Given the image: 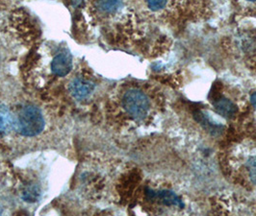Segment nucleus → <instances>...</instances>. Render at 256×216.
<instances>
[{
  "label": "nucleus",
  "instance_id": "obj_3",
  "mask_svg": "<svg viewBox=\"0 0 256 216\" xmlns=\"http://www.w3.org/2000/svg\"><path fill=\"white\" fill-rule=\"evenodd\" d=\"M94 90V85L90 80L84 78H76L70 85V91L77 100L88 98Z\"/></svg>",
  "mask_w": 256,
  "mask_h": 216
},
{
  "label": "nucleus",
  "instance_id": "obj_11",
  "mask_svg": "<svg viewBox=\"0 0 256 216\" xmlns=\"http://www.w3.org/2000/svg\"><path fill=\"white\" fill-rule=\"evenodd\" d=\"M148 6L152 11H158L166 6V0H146Z\"/></svg>",
  "mask_w": 256,
  "mask_h": 216
},
{
  "label": "nucleus",
  "instance_id": "obj_13",
  "mask_svg": "<svg viewBox=\"0 0 256 216\" xmlns=\"http://www.w3.org/2000/svg\"><path fill=\"white\" fill-rule=\"evenodd\" d=\"M250 102H252V104L254 105V107L256 108V92H254V93L252 95V97H250Z\"/></svg>",
  "mask_w": 256,
  "mask_h": 216
},
{
  "label": "nucleus",
  "instance_id": "obj_5",
  "mask_svg": "<svg viewBox=\"0 0 256 216\" xmlns=\"http://www.w3.org/2000/svg\"><path fill=\"white\" fill-rule=\"evenodd\" d=\"M214 107L218 112V115L226 118L233 117L238 111L236 105L224 97H220L214 102Z\"/></svg>",
  "mask_w": 256,
  "mask_h": 216
},
{
  "label": "nucleus",
  "instance_id": "obj_14",
  "mask_svg": "<svg viewBox=\"0 0 256 216\" xmlns=\"http://www.w3.org/2000/svg\"><path fill=\"white\" fill-rule=\"evenodd\" d=\"M248 1H252V2H254V1H256V0H248Z\"/></svg>",
  "mask_w": 256,
  "mask_h": 216
},
{
  "label": "nucleus",
  "instance_id": "obj_9",
  "mask_svg": "<svg viewBox=\"0 0 256 216\" xmlns=\"http://www.w3.org/2000/svg\"><path fill=\"white\" fill-rule=\"evenodd\" d=\"M196 119L204 126V127L208 130L209 132H218V126L215 123H212L207 116H205L202 113H198L196 114Z\"/></svg>",
  "mask_w": 256,
  "mask_h": 216
},
{
  "label": "nucleus",
  "instance_id": "obj_1",
  "mask_svg": "<svg viewBox=\"0 0 256 216\" xmlns=\"http://www.w3.org/2000/svg\"><path fill=\"white\" fill-rule=\"evenodd\" d=\"M16 126L18 132L22 136H37L44 127V115L37 107L32 105L26 106L16 116Z\"/></svg>",
  "mask_w": 256,
  "mask_h": 216
},
{
  "label": "nucleus",
  "instance_id": "obj_2",
  "mask_svg": "<svg viewBox=\"0 0 256 216\" xmlns=\"http://www.w3.org/2000/svg\"><path fill=\"white\" fill-rule=\"evenodd\" d=\"M122 107L133 118L142 119L148 113L150 101L141 90L130 89L122 97Z\"/></svg>",
  "mask_w": 256,
  "mask_h": 216
},
{
  "label": "nucleus",
  "instance_id": "obj_12",
  "mask_svg": "<svg viewBox=\"0 0 256 216\" xmlns=\"http://www.w3.org/2000/svg\"><path fill=\"white\" fill-rule=\"evenodd\" d=\"M248 166L250 168V176L254 184L256 185V157L250 159Z\"/></svg>",
  "mask_w": 256,
  "mask_h": 216
},
{
  "label": "nucleus",
  "instance_id": "obj_6",
  "mask_svg": "<svg viewBox=\"0 0 256 216\" xmlns=\"http://www.w3.org/2000/svg\"><path fill=\"white\" fill-rule=\"evenodd\" d=\"M150 197L158 199L159 202L166 206H180L181 204L180 198L172 191H162L158 192H150Z\"/></svg>",
  "mask_w": 256,
  "mask_h": 216
},
{
  "label": "nucleus",
  "instance_id": "obj_8",
  "mask_svg": "<svg viewBox=\"0 0 256 216\" xmlns=\"http://www.w3.org/2000/svg\"><path fill=\"white\" fill-rule=\"evenodd\" d=\"M12 123V115L8 108L0 105V135L5 133Z\"/></svg>",
  "mask_w": 256,
  "mask_h": 216
},
{
  "label": "nucleus",
  "instance_id": "obj_4",
  "mask_svg": "<svg viewBox=\"0 0 256 216\" xmlns=\"http://www.w3.org/2000/svg\"><path fill=\"white\" fill-rule=\"evenodd\" d=\"M72 68V58L68 52L59 53L52 61V70L56 76L68 75Z\"/></svg>",
  "mask_w": 256,
  "mask_h": 216
},
{
  "label": "nucleus",
  "instance_id": "obj_10",
  "mask_svg": "<svg viewBox=\"0 0 256 216\" xmlns=\"http://www.w3.org/2000/svg\"><path fill=\"white\" fill-rule=\"evenodd\" d=\"M38 192L37 188H28L24 192V198L26 201L28 202H34L38 199Z\"/></svg>",
  "mask_w": 256,
  "mask_h": 216
},
{
  "label": "nucleus",
  "instance_id": "obj_7",
  "mask_svg": "<svg viewBox=\"0 0 256 216\" xmlns=\"http://www.w3.org/2000/svg\"><path fill=\"white\" fill-rule=\"evenodd\" d=\"M122 5V0H98L96 7L102 13H112L118 11Z\"/></svg>",
  "mask_w": 256,
  "mask_h": 216
}]
</instances>
